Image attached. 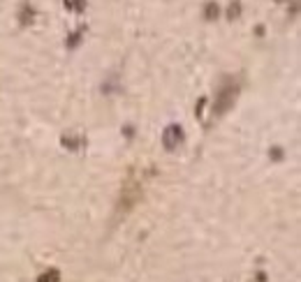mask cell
Instances as JSON below:
<instances>
[{
    "label": "cell",
    "mask_w": 301,
    "mask_h": 282,
    "mask_svg": "<svg viewBox=\"0 0 301 282\" xmlns=\"http://www.w3.org/2000/svg\"><path fill=\"white\" fill-rule=\"evenodd\" d=\"M58 275H60V273L54 268V271H49V273L40 275V280H37V282H58Z\"/></svg>",
    "instance_id": "cell-3"
},
{
    "label": "cell",
    "mask_w": 301,
    "mask_h": 282,
    "mask_svg": "<svg viewBox=\"0 0 301 282\" xmlns=\"http://www.w3.org/2000/svg\"><path fill=\"white\" fill-rule=\"evenodd\" d=\"M236 93H239L236 86H222L220 93H218V100H216V106H213V113H225L227 111L229 106L234 104Z\"/></svg>",
    "instance_id": "cell-1"
},
{
    "label": "cell",
    "mask_w": 301,
    "mask_h": 282,
    "mask_svg": "<svg viewBox=\"0 0 301 282\" xmlns=\"http://www.w3.org/2000/svg\"><path fill=\"white\" fill-rule=\"evenodd\" d=\"M181 141V128H176V125H171V128H167V132H164V146L169 148V151H174V146Z\"/></svg>",
    "instance_id": "cell-2"
}]
</instances>
